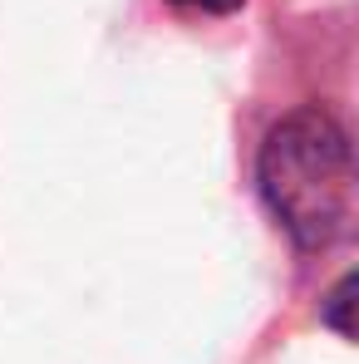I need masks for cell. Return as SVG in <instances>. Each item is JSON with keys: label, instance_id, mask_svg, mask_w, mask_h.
<instances>
[{"label": "cell", "instance_id": "3", "mask_svg": "<svg viewBox=\"0 0 359 364\" xmlns=\"http://www.w3.org/2000/svg\"><path fill=\"white\" fill-rule=\"evenodd\" d=\"M182 10H207V15H227V10H237L241 0H173Z\"/></svg>", "mask_w": 359, "mask_h": 364}, {"label": "cell", "instance_id": "1", "mask_svg": "<svg viewBox=\"0 0 359 364\" xmlns=\"http://www.w3.org/2000/svg\"><path fill=\"white\" fill-rule=\"evenodd\" d=\"M256 182L300 251H325L355 227V148L325 109H296L261 143Z\"/></svg>", "mask_w": 359, "mask_h": 364}, {"label": "cell", "instance_id": "2", "mask_svg": "<svg viewBox=\"0 0 359 364\" xmlns=\"http://www.w3.org/2000/svg\"><path fill=\"white\" fill-rule=\"evenodd\" d=\"M350 310H355V271H350V276H340V286L325 296V305H320V320H325V325H330L340 340H350V335H355Z\"/></svg>", "mask_w": 359, "mask_h": 364}]
</instances>
